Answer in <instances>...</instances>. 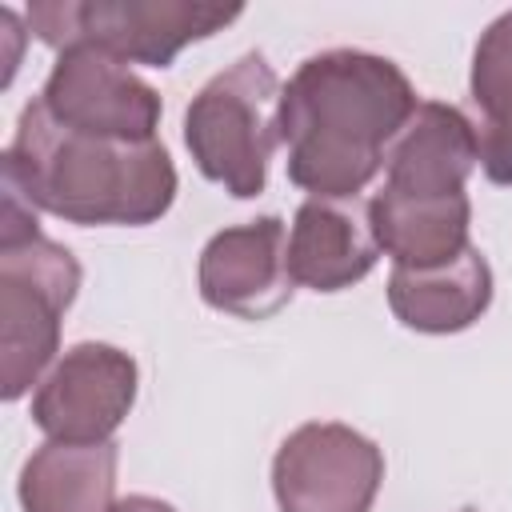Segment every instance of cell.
<instances>
[{
	"instance_id": "obj_1",
	"label": "cell",
	"mask_w": 512,
	"mask_h": 512,
	"mask_svg": "<svg viewBox=\"0 0 512 512\" xmlns=\"http://www.w3.org/2000/svg\"><path fill=\"white\" fill-rule=\"evenodd\" d=\"M408 76L372 52L308 56L280 92L288 176L312 196H356L416 112Z\"/></svg>"
},
{
	"instance_id": "obj_2",
	"label": "cell",
	"mask_w": 512,
	"mask_h": 512,
	"mask_svg": "<svg viewBox=\"0 0 512 512\" xmlns=\"http://www.w3.org/2000/svg\"><path fill=\"white\" fill-rule=\"evenodd\" d=\"M4 180L72 224H152L176 196V168L160 140L88 136L60 124L40 100L20 112Z\"/></svg>"
},
{
	"instance_id": "obj_3",
	"label": "cell",
	"mask_w": 512,
	"mask_h": 512,
	"mask_svg": "<svg viewBox=\"0 0 512 512\" xmlns=\"http://www.w3.org/2000/svg\"><path fill=\"white\" fill-rule=\"evenodd\" d=\"M80 264L40 236L32 204L4 180L0 208V396H24L60 344V316L76 300Z\"/></svg>"
},
{
	"instance_id": "obj_4",
	"label": "cell",
	"mask_w": 512,
	"mask_h": 512,
	"mask_svg": "<svg viewBox=\"0 0 512 512\" xmlns=\"http://www.w3.org/2000/svg\"><path fill=\"white\" fill-rule=\"evenodd\" d=\"M280 80L260 52L212 76L184 112V140L196 168L248 200L264 192L268 160L280 144Z\"/></svg>"
},
{
	"instance_id": "obj_5",
	"label": "cell",
	"mask_w": 512,
	"mask_h": 512,
	"mask_svg": "<svg viewBox=\"0 0 512 512\" xmlns=\"http://www.w3.org/2000/svg\"><path fill=\"white\" fill-rule=\"evenodd\" d=\"M240 16V4H192V0H40L28 4V28L48 48L92 44L124 64L164 68L172 56L220 32Z\"/></svg>"
},
{
	"instance_id": "obj_6",
	"label": "cell",
	"mask_w": 512,
	"mask_h": 512,
	"mask_svg": "<svg viewBox=\"0 0 512 512\" xmlns=\"http://www.w3.org/2000/svg\"><path fill=\"white\" fill-rule=\"evenodd\" d=\"M380 480V448L336 420L300 424L272 460L280 512H368Z\"/></svg>"
},
{
	"instance_id": "obj_7",
	"label": "cell",
	"mask_w": 512,
	"mask_h": 512,
	"mask_svg": "<svg viewBox=\"0 0 512 512\" xmlns=\"http://www.w3.org/2000/svg\"><path fill=\"white\" fill-rule=\"evenodd\" d=\"M40 104L68 128L112 140H156L160 96L116 56L76 44L60 52Z\"/></svg>"
},
{
	"instance_id": "obj_8",
	"label": "cell",
	"mask_w": 512,
	"mask_h": 512,
	"mask_svg": "<svg viewBox=\"0 0 512 512\" xmlns=\"http://www.w3.org/2000/svg\"><path fill=\"white\" fill-rule=\"evenodd\" d=\"M136 400V364L112 344H76L32 396V420L48 440L104 444Z\"/></svg>"
},
{
	"instance_id": "obj_9",
	"label": "cell",
	"mask_w": 512,
	"mask_h": 512,
	"mask_svg": "<svg viewBox=\"0 0 512 512\" xmlns=\"http://www.w3.org/2000/svg\"><path fill=\"white\" fill-rule=\"evenodd\" d=\"M288 232L276 216L216 232L200 252V296L240 320H264L292 296Z\"/></svg>"
},
{
	"instance_id": "obj_10",
	"label": "cell",
	"mask_w": 512,
	"mask_h": 512,
	"mask_svg": "<svg viewBox=\"0 0 512 512\" xmlns=\"http://www.w3.org/2000/svg\"><path fill=\"white\" fill-rule=\"evenodd\" d=\"M368 204L356 196H312L300 204L288 232V272L316 292H340L376 264Z\"/></svg>"
},
{
	"instance_id": "obj_11",
	"label": "cell",
	"mask_w": 512,
	"mask_h": 512,
	"mask_svg": "<svg viewBox=\"0 0 512 512\" xmlns=\"http://www.w3.org/2000/svg\"><path fill=\"white\" fill-rule=\"evenodd\" d=\"M476 160V128L464 120V112L440 100H420L388 148L384 188L404 196H456L464 192Z\"/></svg>"
},
{
	"instance_id": "obj_12",
	"label": "cell",
	"mask_w": 512,
	"mask_h": 512,
	"mask_svg": "<svg viewBox=\"0 0 512 512\" xmlns=\"http://www.w3.org/2000/svg\"><path fill=\"white\" fill-rule=\"evenodd\" d=\"M492 300V272L484 256L468 244L460 256L432 268H392L388 304L400 324L416 332H460Z\"/></svg>"
},
{
	"instance_id": "obj_13",
	"label": "cell",
	"mask_w": 512,
	"mask_h": 512,
	"mask_svg": "<svg viewBox=\"0 0 512 512\" xmlns=\"http://www.w3.org/2000/svg\"><path fill=\"white\" fill-rule=\"evenodd\" d=\"M376 244L400 268H432L468 248V196H404L380 188L368 204Z\"/></svg>"
},
{
	"instance_id": "obj_14",
	"label": "cell",
	"mask_w": 512,
	"mask_h": 512,
	"mask_svg": "<svg viewBox=\"0 0 512 512\" xmlns=\"http://www.w3.org/2000/svg\"><path fill=\"white\" fill-rule=\"evenodd\" d=\"M116 444L48 440L20 472L24 512H112L116 508Z\"/></svg>"
},
{
	"instance_id": "obj_15",
	"label": "cell",
	"mask_w": 512,
	"mask_h": 512,
	"mask_svg": "<svg viewBox=\"0 0 512 512\" xmlns=\"http://www.w3.org/2000/svg\"><path fill=\"white\" fill-rule=\"evenodd\" d=\"M472 100L480 108V168L492 184H512V12L492 20L476 44Z\"/></svg>"
},
{
	"instance_id": "obj_16",
	"label": "cell",
	"mask_w": 512,
	"mask_h": 512,
	"mask_svg": "<svg viewBox=\"0 0 512 512\" xmlns=\"http://www.w3.org/2000/svg\"><path fill=\"white\" fill-rule=\"evenodd\" d=\"M112 512H176V508L164 504V500H152V496H128V500H120Z\"/></svg>"
},
{
	"instance_id": "obj_17",
	"label": "cell",
	"mask_w": 512,
	"mask_h": 512,
	"mask_svg": "<svg viewBox=\"0 0 512 512\" xmlns=\"http://www.w3.org/2000/svg\"><path fill=\"white\" fill-rule=\"evenodd\" d=\"M460 512H476V508H460Z\"/></svg>"
}]
</instances>
